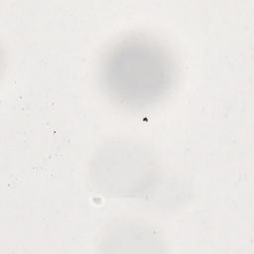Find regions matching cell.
<instances>
[{
	"mask_svg": "<svg viewBox=\"0 0 254 254\" xmlns=\"http://www.w3.org/2000/svg\"><path fill=\"white\" fill-rule=\"evenodd\" d=\"M174 64L167 51L149 39L132 37L114 45L102 64L108 93L121 103L144 106L171 86Z\"/></svg>",
	"mask_w": 254,
	"mask_h": 254,
	"instance_id": "6da1fadb",
	"label": "cell"
}]
</instances>
